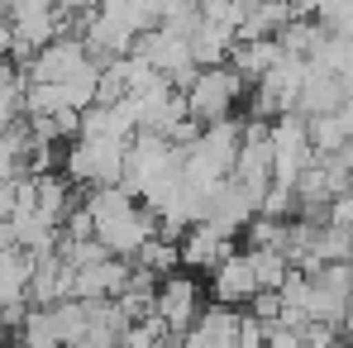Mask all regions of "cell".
<instances>
[{"mask_svg": "<svg viewBox=\"0 0 353 348\" xmlns=\"http://www.w3.org/2000/svg\"><path fill=\"white\" fill-rule=\"evenodd\" d=\"M5 334H10V325H5V315H0V344H5Z\"/></svg>", "mask_w": 353, "mask_h": 348, "instance_id": "8", "label": "cell"}, {"mask_svg": "<svg viewBox=\"0 0 353 348\" xmlns=\"http://www.w3.org/2000/svg\"><path fill=\"white\" fill-rule=\"evenodd\" d=\"M124 148L129 143H119V139H77L72 148H67V158H62V167L72 181H86L91 191L96 186H119V176H124Z\"/></svg>", "mask_w": 353, "mask_h": 348, "instance_id": "2", "label": "cell"}, {"mask_svg": "<svg viewBox=\"0 0 353 348\" xmlns=\"http://www.w3.org/2000/svg\"><path fill=\"white\" fill-rule=\"evenodd\" d=\"M19 348H62L53 305H34V310H24V320H19Z\"/></svg>", "mask_w": 353, "mask_h": 348, "instance_id": "7", "label": "cell"}, {"mask_svg": "<svg viewBox=\"0 0 353 348\" xmlns=\"http://www.w3.org/2000/svg\"><path fill=\"white\" fill-rule=\"evenodd\" d=\"M210 291H215V300L230 305V310L243 305V300L253 305V296L263 291L258 287V272H253V258H248V253H230V258L210 272Z\"/></svg>", "mask_w": 353, "mask_h": 348, "instance_id": "5", "label": "cell"}, {"mask_svg": "<svg viewBox=\"0 0 353 348\" xmlns=\"http://www.w3.org/2000/svg\"><path fill=\"white\" fill-rule=\"evenodd\" d=\"M91 53H86V43L77 39V34H62L53 39L48 48H39L34 62H29V81H43V86H67L72 76H81L86 67H91Z\"/></svg>", "mask_w": 353, "mask_h": 348, "instance_id": "4", "label": "cell"}, {"mask_svg": "<svg viewBox=\"0 0 353 348\" xmlns=\"http://www.w3.org/2000/svg\"><path fill=\"white\" fill-rule=\"evenodd\" d=\"M176 248H181V263H186V267L215 272V267L230 258V234H220L215 225H205V220H201V225H191V229L181 234V243H176Z\"/></svg>", "mask_w": 353, "mask_h": 348, "instance_id": "6", "label": "cell"}, {"mask_svg": "<svg viewBox=\"0 0 353 348\" xmlns=\"http://www.w3.org/2000/svg\"><path fill=\"white\" fill-rule=\"evenodd\" d=\"M201 287L191 282V277H163L158 291H153V320H163V329L181 339V334H191V325L201 320Z\"/></svg>", "mask_w": 353, "mask_h": 348, "instance_id": "3", "label": "cell"}, {"mask_svg": "<svg viewBox=\"0 0 353 348\" xmlns=\"http://www.w3.org/2000/svg\"><path fill=\"white\" fill-rule=\"evenodd\" d=\"M239 91H243V81L234 76V67H201L191 81H186V91H181V101H186V115L191 124H220V119H230L234 110Z\"/></svg>", "mask_w": 353, "mask_h": 348, "instance_id": "1", "label": "cell"}]
</instances>
